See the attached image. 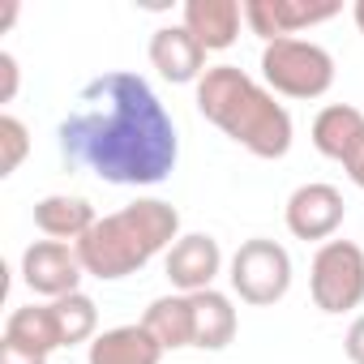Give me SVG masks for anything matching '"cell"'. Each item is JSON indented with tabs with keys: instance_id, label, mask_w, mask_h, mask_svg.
Returning a JSON list of instances; mask_svg holds the SVG:
<instances>
[{
	"instance_id": "6da1fadb",
	"label": "cell",
	"mask_w": 364,
	"mask_h": 364,
	"mask_svg": "<svg viewBox=\"0 0 364 364\" xmlns=\"http://www.w3.org/2000/svg\"><path fill=\"white\" fill-rule=\"evenodd\" d=\"M60 154L107 185H159L180 159L176 120L146 77L103 73L86 82L60 120Z\"/></svg>"
},
{
	"instance_id": "52a82bcc",
	"label": "cell",
	"mask_w": 364,
	"mask_h": 364,
	"mask_svg": "<svg viewBox=\"0 0 364 364\" xmlns=\"http://www.w3.org/2000/svg\"><path fill=\"white\" fill-rule=\"evenodd\" d=\"M86 266L77 257V249L60 245V240H35L26 253H22V283L43 296V300H60V296H73L77 283H82Z\"/></svg>"
},
{
	"instance_id": "9a60e30c",
	"label": "cell",
	"mask_w": 364,
	"mask_h": 364,
	"mask_svg": "<svg viewBox=\"0 0 364 364\" xmlns=\"http://www.w3.org/2000/svg\"><path fill=\"white\" fill-rule=\"evenodd\" d=\"M189 300H193V347L223 351L236 338V330H240V317L232 309V296L206 287V291H193Z\"/></svg>"
},
{
	"instance_id": "ba28073f",
	"label": "cell",
	"mask_w": 364,
	"mask_h": 364,
	"mask_svg": "<svg viewBox=\"0 0 364 364\" xmlns=\"http://www.w3.org/2000/svg\"><path fill=\"white\" fill-rule=\"evenodd\" d=\"M338 18L334 0H245V22L253 35H262L266 43L274 39H296L300 31Z\"/></svg>"
},
{
	"instance_id": "8992f818",
	"label": "cell",
	"mask_w": 364,
	"mask_h": 364,
	"mask_svg": "<svg viewBox=\"0 0 364 364\" xmlns=\"http://www.w3.org/2000/svg\"><path fill=\"white\" fill-rule=\"evenodd\" d=\"M232 291L245 300V304H279L291 287V257L279 240H266V236H253L236 249L232 257Z\"/></svg>"
},
{
	"instance_id": "5b68a950",
	"label": "cell",
	"mask_w": 364,
	"mask_h": 364,
	"mask_svg": "<svg viewBox=\"0 0 364 364\" xmlns=\"http://www.w3.org/2000/svg\"><path fill=\"white\" fill-rule=\"evenodd\" d=\"M309 291L321 313H351L364 304V249L351 240H326L309 270Z\"/></svg>"
},
{
	"instance_id": "8fae6325",
	"label": "cell",
	"mask_w": 364,
	"mask_h": 364,
	"mask_svg": "<svg viewBox=\"0 0 364 364\" xmlns=\"http://www.w3.org/2000/svg\"><path fill=\"white\" fill-rule=\"evenodd\" d=\"M150 65L159 69V77H167L176 86L202 82V73H206V48L185 26H159L150 35Z\"/></svg>"
},
{
	"instance_id": "7c38bea8",
	"label": "cell",
	"mask_w": 364,
	"mask_h": 364,
	"mask_svg": "<svg viewBox=\"0 0 364 364\" xmlns=\"http://www.w3.org/2000/svg\"><path fill=\"white\" fill-rule=\"evenodd\" d=\"M240 22L245 5H236V0H185V14H180V26L206 52H228L240 35Z\"/></svg>"
},
{
	"instance_id": "4fadbf2b",
	"label": "cell",
	"mask_w": 364,
	"mask_h": 364,
	"mask_svg": "<svg viewBox=\"0 0 364 364\" xmlns=\"http://www.w3.org/2000/svg\"><path fill=\"white\" fill-rule=\"evenodd\" d=\"M86 364H163V343L137 321V326H112L95 334Z\"/></svg>"
},
{
	"instance_id": "277c9868",
	"label": "cell",
	"mask_w": 364,
	"mask_h": 364,
	"mask_svg": "<svg viewBox=\"0 0 364 364\" xmlns=\"http://www.w3.org/2000/svg\"><path fill=\"white\" fill-rule=\"evenodd\" d=\"M262 77L283 99H321L334 86V56L309 39H274L262 48Z\"/></svg>"
},
{
	"instance_id": "cb8c5ba5",
	"label": "cell",
	"mask_w": 364,
	"mask_h": 364,
	"mask_svg": "<svg viewBox=\"0 0 364 364\" xmlns=\"http://www.w3.org/2000/svg\"><path fill=\"white\" fill-rule=\"evenodd\" d=\"M347 176H351V185H355V189H364V146L347 159Z\"/></svg>"
},
{
	"instance_id": "ffe728a7",
	"label": "cell",
	"mask_w": 364,
	"mask_h": 364,
	"mask_svg": "<svg viewBox=\"0 0 364 364\" xmlns=\"http://www.w3.org/2000/svg\"><path fill=\"white\" fill-rule=\"evenodd\" d=\"M31 154V133L18 116H0V176H14L22 167V159Z\"/></svg>"
},
{
	"instance_id": "7a4b0ae2",
	"label": "cell",
	"mask_w": 364,
	"mask_h": 364,
	"mask_svg": "<svg viewBox=\"0 0 364 364\" xmlns=\"http://www.w3.org/2000/svg\"><path fill=\"white\" fill-rule=\"evenodd\" d=\"M198 112L257 159H283L291 150V116L270 86L253 82L236 65H210L198 82Z\"/></svg>"
},
{
	"instance_id": "ac0fdd59",
	"label": "cell",
	"mask_w": 364,
	"mask_h": 364,
	"mask_svg": "<svg viewBox=\"0 0 364 364\" xmlns=\"http://www.w3.org/2000/svg\"><path fill=\"white\" fill-rule=\"evenodd\" d=\"M5 338L18 343V347H31L39 355H52L56 347H65L52 304H22V309H14L9 321H5Z\"/></svg>"
},
{
	"instance_id": "603a6c76",
	"label": "cell",
	"mask_w": 364,
	"mask_h": 364,
	"mask_svg": "<svg viewBox=\"0 0 364 364\" xmlns=\"http://www.w3.org/2000/svg\"><path fill=\"white\" fill-rule=\"evenodd\" d=\"M0 77H5V86H0V103H14V95H18V60L9 52H0Z\"/></svg>"
},
{
	"instance_id": "3957f363",
	"label": "cell",
	"mask_w": 364,
	"mask_h": 364,
	"mask_svg": "<svg viewBox=\"0 0 364 364\" xmlns=\"http://www.w3.org/2000/svg\"><path fill=\"white\" fill-rule=\"evenodd\" d=\"M180 240V210L159 198H141L116 215H103L73 249L86 266V274L116 283L150 266L159 253H167Z\"/></svg>"
},
{
	"instance_id": "7402d4cb",
	"label": "cell",
	"mask_w": 364,
	"mask_h": 364,
	"mask_svg": "<svg viewBox=\"0 0 364 364\" xmlns=\"http://www.w3.org/2000/svg\"><path fill=\"white\" fill-rule=\"evenodd\" d=\"M343 351L351 364H364V313L347 326V338H343Z\"/></svg>"
},
{
	"instance_id": "9c48e42d",
	"label": "cell",
	"mask_w": 364,
	"mask_h": 364,
	"mask_svg": "<svg viewBox=\"0 0 364 364\" xmlns=\"http://www.w3.org/2000/svg\"><path fill=\"white\" fill-rule=\"evenodd\" d=\"M287 232L296 240H330L343 219H347V202L334 185H321V180H313V185H300L291 198H287Z\"/></svg>"
},
{
	"instance_id": "d6986e66",
	"label": "cell",
	"mask_w": 364,
	"mask_h": 364,
	"mask_svg": "<svg viewBox=\"0 0 364 364\" xmlns=\"http://www.w3.org/2000/svg\"><path fill=\"white\" fill-rule=\"evenodd\" d=\"M52 313H56V326H60V343L73 347V343H95V326H99V309L86 291H73V296H60V300H48Z\"/></svg>"
},
{
	"instance_id": "5bb4252c",
	"label": "cell",
	"mask_w": 364,
	"mask_h": 364,
	"mask_svg": "<svg viewBox=\"0 0 364 364\" xmlns=\"http://www.w3.org/2000/svg\"><path fill=\"white\" fill-rule=\"evenodd\" d=\"M313 146H317L326 159H334V163L347 167V159L364 146V112L351 107V103H330V107H321L317 120H313Z\"/></svg>"
},
{
	"instance_id": "30bf717a",
	"label": "cell",
	"mask_w": 364,
	"mask_h": 364,
	"mask_svg": "<svg viewBox=\"0 0 364 364\" xmlns=\"http://www.w3.org/2000/svg\"><path fill=\"white\" fill-rule=\"evenodd\" d=\"M163 270H167V279H171L176 291H185V296L206 291V287H215V279H219V270H223V249H219L215 236L189 232V236H180V240L167 249Z\"/></svg>"
},
{
	"instance_id": "44dd1931",
	"label": "cell",
	"mask_w": 364,
	"mask_h": 364,
	"mask_svg": "<svg viewBox=\"0 0 364 364\" xmlns=\"http://www.w3.org/2000/svg\"><path fill=\"white\" fill-rule=\"evenodd\" d=\"M0 364H48V355H39L31 347H18L9 338H0Z\"/></svg>"
},
{
	"instance_id": "e0dca14e",
	"label": "cell",
	"mask_w": 364,
	"mask_h": 364,
	"mask_svg": "<svg viewBox=\"0 0 364 364\" xmlns=\"http://www.w3.org/2000/svg\"><path fill=\"white\" fill-rule=\"evenodd\" d=\"M141 326L163 343V351H180V347H193V300L185 291L176 296H159L150 300Z\"/></svg>"
},
{
	"instance_id": "d4e9b609",
	"label": "cell",
	"mask_w": 364,
	"mask_h": 364,
	"mask_svg": "<svg viewBox=\"0 0 364 364\" xmlns=\"http://www.w3.org/2000/svg\"><path fill=\"white\" fill-rule=\"evenodd\" d=\"M351 18H355V26H360V35H364V0H355V9H351Z\"/></svg>"
},
{
	"instance_id": "2e32d148",
	"label": "cell",
	"mask_w": 364,
	"mask_h": 364,
	"mask_svg": "<svg viewBox=\"0 0 364 364\" xmlns=\"http://www.w3.org/2000/svg\"><path fill=\"white\" fill-rule=\"evenodd\" d=\"M95 206L86 198H69V193H52L43 202H35V228L48 236V240H82L90 228H95Z\"/></svg>"
}]
</instances>
